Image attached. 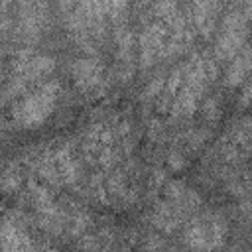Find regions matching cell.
Here are the masks:
<instances>
[{
    "label": "cell",
    "instance_id": "obj_1",
    "mask_svg": "<svg viewBox=\"0 0 252 252\" xmlns=\"http://www.w3.org/2000/svg\"><path fill=\"white\" fill-rule=\"evenodd\" d=\"M217 75V69H215V63L213 59L209 57H203V55H193L189 59V63H185V75H183V81H181V87L177 91V96L171 104V116L173 118H189L201 98H203V93L207 89V85L215 79Z\"/></svg>",
    "mask_w": 252,
    "mask_h": 252
},
{
    "label": "cell",
    "instance_id": "obj_2",
    "mask_svg": "<svg viewBox=\"0 0 252 252\" xmlns=\"http://www.w3.org/2000/svg\"><path fill=\"white\" fill-rule=\"evenodd\" d=\"M55 69V61L47 55H32V51L24 49L16 53L14 65H12V75L8 77V83L4 87V104L22 94L26 89L32 85L39 83L43 77L51 75Z\"/></svg>",
    "mask_w": 252,
    "mask_h": 252
},
{
    "label": "cell",
    "instance_id": "obj_3",
    "mask_svg": "<svg viewBox=\"0 0 252 252\" xmlns=\"http://www.w3.org/2000/svg\"><path fill=\"white\" fill-rule=\"evenodd\" d=\"M57 98H59V83L57 81L41 83L37 89L26 94L18 104H14L12 110L14 122L22 128L41 126L55 110Z\"/></svg>",
    "mask_w": 252,
    "mask_h": 252
},
{
    "label": "cell",
    "instance_id": "obj_4",
    "mask_svg": "<svg viewBox=\"0 0 252 252\" xmlns=\"http://www.w3.org/2000/svg\"><path fill=\"white\" fill-rule=\"evenodd\" d=\"M248 37V20L242 12H230L220 26L219 39L215 43V57L219 61H230L242 47Z\"/></svg>",
    "mask_w": 252,
    "mask_h": 252
},
{
    "label": "cell",
    "instance_id": "obj_5",
    "mask_svg": "<svg viewBox=\"0 0 252 252\" xmlns=\"http://www.w3.org/2000/svg\"><path fill=\"white\" fill-rule=\"evenodd\" d=\"M167 45H169L167 26L161 20L152 22L140 37V67L148 69L159 57H165L167 55Z\"/></svg>",
    "mask_w": 252,
    "mask_h": 252
},
{
    "label": "cell",
    "instance_id": "obj_6",
    "mask_svg": "<svg viewBox=\"0 0 252 252\" xmlns=\"http://www.w3.org/2000/svg\"><path fill=\"white\" fill-rule=\"evenodd\" d=\"M71 75L81 91H94L102 83V65L100 61L87 57V59H77L71 67Z\"/></svg>",
    "mask_w": 252,
    "mask_h": 252
},
{
    "label": "cell",
    "instance_id": "obj_7",
    "mask_svg": "<svg viewBox=\"0 0 252 252\" xmlns=\"http://www.w3.org/2000/svg\"><path fill=\"white\" fill-rule=\"evenodd\" d=\"M0 246L6 252L32 248V240H30L28 232L24 230L22 222L16 220V213H14V217L4 219V224H2V230H0Z\"/></svg>",
    "mask_w": 252,
    "mask_h": 252
},
{
    "label": "cell",
    "instance_id": "obj_8",
    "mask_svg": "<svg viewBox=\"0 0 252 252\" xmlns=\"http://www.w3.org/2000/svg\"><path fill=\"white\" fill-rule=\"evenodd\" d=\"M220 4V0H193V22L205 37H209L215 30Z\"/></svg>",
    "mask_w": 252,
    "mask_h": 252
},
{
    "label": "cell",
    "instance_id": "obj_9",
    "mask_svg": "<svg viewBox=\"0 0 252 252\" xmlns=\"http://www.w3.org/2000/svg\"><path fill=\"white\" fill-rule=\"evenodd\" d=\"M252 73V47H242L232 59H230V65L226 69V75H224V85L226 87H236L240 85L248 75Z\"/></svg>",
    "mask_w": 252,
    "mask_h": 252
},
{
    "label": "cell",
    "instance_id": "obj_10",
    "mask_svg": "<svg viewBox=\"0 0 252 252\" xmlns=\"http://www.w3.org/2000/svg\"><path fill=\"white\" fill-rule=\"evenodd\" d=\"M183 75H185V65H179L167 77V83L163 85V91L159 93V110L161 112L171 110V104H173V100L177 96V91H179L181 81H183Z\"/></svg>",
    "mask_w": 252,
    "mask_h": 252
},
{
    "label": "cell",
    "instance_id": "obj_11",
    "mask_svg": "<svg viewBox=\"0 0 252 252\" xmlns=\"http://www.w3.org/2000/svg\"><path fill=\"white\" fill-rule=\"evenodd\" d=\"M18 185H20V175L16 171V165H8L6 171H4V175H2V187H4V191L6 193H10L14 189L18 191Z\"/></svg>",
    "mask_w": 252,
    "mask_h": 252
},
{
    "label": "cell",
    "instance_id": "obj_12",
    "mask_svg": "<svg viewBox=\"0 0 252 252\" xmlns=\"http://www.w3.org/2000/svg\"><path fill=\"white\" fill-rule=\"evenodd\" d=\"M163 87V79L161 77H154V81L148 85V89L144 91V100L146 102H150V100H154L156 96H159V89Z\"/></svg>",
    "mask_w": 252,
    "mask_h": 252
},
{
    "label": "cell",
    "instance_id": "obj_13",
    "mask_svg": "<svg viewBox=\"0 0 252 252\" xmlns=\"http://www.w3.org/2000/svg\"><path fill=\"white\" fill-rule=\"evenodd\" d=\"M244 2H252V0H244Z\"/></svg>",
    "mask_w": 252,
    "mask_h": 252
}]
</instances>
